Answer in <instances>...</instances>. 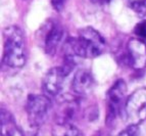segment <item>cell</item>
<instances>
[{
  "label": "cell",
  "instance_id": "obj_1",
  "mask_svg": "<svg viewBox=\"0 0 146 136\" xmlns=\"http://www.w3.org/2000/svg\"><path fill=\"white\" fill-rule=\"evenodd\" d=\"M105 49L103 37L95 29L86 27L80 30L77 38H70L63 43L64 57L93 58L97 57Z\"/></svg>",
  "mask_w": 146,
  "mask_h": 136
},
{
  "label": "cell",
  "instance_id": "obj_2",
  "mask_svg": "<svg viewBox=\"0 0 146 136\" xmlns=\"http://www.w3.org/2000/svg\"><path fill=\"white\" fill-rule=\"evenodd\" d=\"M3 63L9 68L19 69L26 63V45L23 31L15 26L5 28Z\"/></svg>",
  "mask_w": 146,
  "mask_h": 136
},
{
  "label": "cell",
  "instance_id": "obj_3",
  "mask_svg": "<svg viewBox=\"0 0 146 136\" xmlns=\"http://www.w3.org/2000/svg\"><path fill=\"white\" fill-rule=\"evenodd\" d=\"M52 109L51 100L46 95L31 94L26 103L28 121L33 127H40L48 120Z\"/></svg>",
  "mask_w": 146,
  "mask_h": 136
},
{
  "label": "cell",
  "instance_id": "obj_4",
  "mask_svg": "<svg viewBox=\"0 0 146 136\" xmlns=\"http://www.w3.org/2000/svg\"><path fill=\"white\" fill-rule=\"evenodd\" d=\"M124 111L129 125L138 126L146 119V87L139 88L130 95Z\"/></svg>",
  "mask_w": 146,
  "mask_h": 136
},
{
  "label": "cell",
  "instance_id": "obj_5",
  "mask_svg": "<svg viewBox=\"0 0 146 136\" xmlns=\"http://www.w3.org/2000/svg\"><path fill=\"white\" fill-rule=\"evenodd\" d=\"M64 31L58 23L49 22L40 30V44L44 52L48 55H54L62 45Z\"/></svg>",
  "mask_w": 146,
  "mask_h": 136
},
{
  "label": "cell",
  "instance_id": "obj_6",
  "mask_svg": "<svg viewBox=\"0 0 146 136\" xmlns=\"http://www.w3.org/2000/svg\"><path fill=\"white\" fill-rule=\"evenodd\" d=\"M70 75L61 67H55L48 71L42 82V88L46 96L59 97L62 95L66 77Z\"/></svg>",
  "mask_w": 146,
  "mask_h": 136
},
{
  "label": "cell",
  "instance_id": "obj_7",
  "mask_svg": "<svg viewBox=\"0 0 146 136\" xmlns=\"http://www.w3.org/2000/svg\"><path fill=\"white\" fill-rule=\"evenodd\" d=\"M127 84L124 80L119 79L115 82V84L110 88L107 92V107L108 112L107 116L112 120L117 116L123 107V102L127 95Z\"/></svg>",
  "mask_w": 146,
  "mask_h": 136
},
{
  "label": "cell",
  "instance_id": "obj_8",
  "mask_svg": "<svg viewBox=\"0 0 146 136\" xmlns=\"http://www.w3.org/2000/svg\"><path fill=\"white\" fill-rule=\"evenodd\" d=\"M127 58L130 66L135 70L146 67V44L142 39L132 38L127 43Z\"/></svg>",
  "mask_w": 146,
  "mask_h": 136
},
{
  "label": "cell",
  "instance_id": "obj_9",
  "mask_svg": "<svg viewBox=\"0 0 146 136\" xmlns=\"http://www.w3.org/2000/svg\"><path fill=\"white\" fill-rule=\"evenodd\" d=\"M79 109L78 100L73 97L60 95L57 100L56 120L57 123H71Z\"/></svg>",
  "mask_w": 146,
  "mask_h": 136
},
{
  "label": "cell",
  "instance_id": "obj_10",
  "mask_svg": "<svg viewBox=\"0 0 146 136\" xmlns=\"http://www.w3.org/2000/svg\"><path fill=\"white\" fill-rule=\"evenodd\" d=\"M94 87V78L89 71L81 69L77 71L72 81V89L77 95H87Z\"/></svg>",
  "mask_w": 146,
  "mask_h": 136
},
{
  "label": "cell",
  "instance_id": "obj_11",
  "mask_svg": "<svg viewBox=\"0 0 146 136\" xmlns=\"http://www.w3.org/2000/svg\"><path fill=\"white\" fill-rule=\"evenodd\" d=\"M0 136H24L19 126L15 124L13 117L6 109H1Z\"/></svg>",
  "mask_w": 146,
  "mask_h": 136
},
{
  "label": "cell",
  "instance_id": "obj_12",
  "mask_svg": "<svg viewBox=\"0 0 146 136\" xmlns=\"http://www.w3.org/2000/svg\"><path fill=\"white\" fill-rule=\"evenodd\" d=\"M52 136H83V134L71 123H56L52 129Z\"/></svg>",
  "mask_w": 146,
  "mask_h": 136
},
{
  "label": "cell",
  "instance_id": "obj_13",
  "mask_svg": "<svg viewBox=\"0 0 146 136\" xmlns=\"http://www.w3.org/2000/svg\"><path fill=\"white\" fill-rule=\"evenodd\" d=\"M130 7L140 17H146V0H127Z\"/></svg>",
  "mask_w": 146,
  "mask_h": 136
},
{
  "label": "cell",
  "instance_id": "obj_14",
  "mask_svg": "<svg viewBox=\"0 0 146 136\" xmlns=\"http://www.w3.org/2000/svg\"><path fill=\"white\" fill-rule=\"evenodd\" d=\"M135 34L139 36L141 39L146 38V21H142V22L138 23L136 25V27L134 29Z\"/></svg>",
  "mask_w": 146,
  "mask_h": 136
},
{
  "label": "cell",
  "instance_id": "obj_15",
  "mask_svg": "<svg viewBox=\"0 0 146 136\" xmlns=\"http://www.w3.org/2000/svg\"><path fill=\"white\" fill-rule=\"evenodd\" d=\"M138 135V126L129 125L125 130L121 131L117 136H137Z\"/></svg>",
  "mask_w": 146,
  "mask_h": 136
},
{
  "label": "cell",
  "instance_id": "obj_16",
  "mask_svg": "<svg viewBox=\"0 0 146 136\" xmlns=\"http://www.w3.org/2000/svg\"><path fill=\"white\" fill-rule=\"evenodd\" d=\"M68 0H51V4L53 6V8L57 11H60L63 9L66 3L68 2Z\"/></svg>",
  "mask_w": 146,
  "mask_h": 136
},
{
  "label": "cell",
  "instance_id": "obj_17",
  "mask_svg": "<svg viewBox=\"0 0 146 136\" xmlns=\"http://www.w3.org/2000/svg\"><path fill=\"white\" fill-rule=\"evenodd\" d=\"M93 3L95 4H98V5H105V4H108V3L111 1V0H91Z\"/></svg>",
  "mask_w": 146,
  "mask_h": 136
}]
</instances>
